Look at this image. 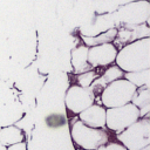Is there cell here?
I'll list each match as a JSON object with an SVG mask.
<instances>
[{
  "mask_svg": "<svg viewBox=\"0 0 150 150\" xmlns=\"http://www.w3.org/2000/svg\"><path fill=\"white\" fill-rule=\"evenodd\" d=\"M0 150H6V146L4 144H1V143H0Z\"/></svg>",
  "mask_w": 150,
  "mask_h": 150,
  "instance_id": "cell-19",
  "label": "cell"
},
{
  "mask_svg": "<svg viewBox=\"0 0 150 150\" xmlns=\"http://www.w3.org/2000/svg\"><path fill=\"white\" fill-rule=\"evenodd\" d=\"M130 102L139 109V116L141 117L149 116V112H150V91H149V86L136 88Z\"/></svg>",
  "mask_w": 150,
  "mask_h": 150,
  "instance_id": "cell-11",
  "label": "cell"
},
{
  "mask_svg": "<svg viewBox=\"0 0 150 150\" xmlns=\"http://www.w3.org/2000/svg\"><path fill=\"white\" fill-rule=\"evenodd\" d=\"M139 109L131 102L123 105L105 108V129L120 134L139 118Z\"/></svg>",
  "mask_w": 150,
  "mask_h": 150,
  "instance_id": "cell-5",
  "label": "cell"
},
{
  "mask_svg": "<svg viewBox=\"0 0 150 150\" xmlns=\"http://www.w3.org/2000/svg\"><path fill=\"white\" fill-rule=\"evenodd\" d=\"M70 137L74 145L80 149L97 150L98 146L110 141L109 130L105 128H93L86 125L79 118L70 127Z\"/></svg>",
  "mask_w": 150,
  "mask_h": 150,
  "instance_id": "cell-2",
  "label": "cell"
},
{
  "mask_svg": "<svg viewBox=\"0 0 150 150\" xmlns=\"http://www.w3.org/2000/svg\"><path fill=\"white\" fill-rule=\"evenodd\" d=\"M114 15L118 26L148 23L150 19V2L149 0H131L118 7Z\"/></svg>",
  "mask_w": 150,
  "mask_h": 150,
  "instance_id": "cell-6",
  "label": "cell"
},
{
  "mask_svg": "<svg viewBox=\"0 0 150 150\" xmlns=\"http://www.w3.org/2000/svg\"><path fill=\"white\" fill-rule=\"evenodd\" d=\"M123 77L127 79L129 82H131L136 88L149 86L150 84V69H143V70H137V71L124 73Z\"/></svg>",
  "mask_w": 150,
  "mask_h": 150,
  "instance_id": "cell-14",
  "label": "cell"
},
{
  "mask_svg": "<svg viewBox=\"0 0 150 150\" xmlns=\"http://www.w3.org/2000/svg\"><path fill=\"white\" fill-rule=\"evenodd\" d=\"M116 35H117V27H111V28H109L102 33H98L94 36L82 35V41H83V45H86L87 47H91V46L101 45V43H105V42H114Z\"/></svg>",
  "mask_w": 150,
  "mask_h": 150,
  "instance_id": "cell-13",
  "label": "cell"
},
{
  "mask_svg": "<svg viewBox=\"0 0 150 150\" xmlns=\"http://www.w3.org/2000/svg\"><path fill=\"white\" fill-rule=\"evenodd\" d=\"M77 150H94V149H80V148H77Z\"/></svg>",
  "mask_w": 150,
  "mask_h": 150,
  "instance_id": "cell-20",
  "label": "cell"
},
{
  "mask_svg": "<svg viewBox=\"0 0 150 150\" xmlns=\"http://www.w3.org/2000/svg\"><path fill=\"white\" fill-rule=\"evenodd\" d=\"M25 141L23 131L15 125H7L0 128V143L5 146Z\"/></svg>",
  "mask_w": 150,
  "mask_h": 150,
  "instance_id": "cell-12",
  "label": "cell"
},
{
  "mask_svg": "<svg viewBox=\"0 0 150 150\" xmlns=\"http://www.w3.org/2000/svg\"><path fill=\"white\" fill-rule=\"evenodd\" d=\"M6 150H27V143L25 141L6 146Z\"/></svg>",
  "mask_w": 150,
  "mask_h": 150,
  "instance_id": "cell-18",
  "label": "cell"
},
{
  "mask_svg": "<svg viewBox=\"0 0 150 150\" xmlns=\"http://www.w3.org/2000/svg\"><path fill=\"white\" fill-rule=\"evenodd\" d=\"M80 121L86 125L93 128H105V108L100 103H93L80 114H77Z\"/></svg>",
  "mask_w": 150,
  "mask_h": 150,
  "instance_id": "cell-9",
  "label": "cell"
},
{
  "mask_svg": "<svg viewBox=\"0 0 150 150\" xmlns=\"http://www.w3.org/2000/svg\"><path fill=\"white\" fill-rule=\"evenodd\" d=\"M95 95L91 93L89 88L81 87L79 84H71L64 96V104L66 109L73 114L77 115L89 105H91L95 102Z\"/></svg>",
  "mask_w": 150,
  "mask_h": 150,
  "instance_id": "cell-7",
  "label": "cell"
},
{
  "mask_svg": "<svg viewBox=\"0 0 150 150\" xmlns=\"http://www.w3.org/2000/svg\"><path fill=\"white\" fill-rule=\"evenodd\" d=\"M115 64L124 73L150 69V36L134 40L120 47Z\"/></svg>",
  "mask_w": 150,
  "mask_h": 150,
  "instance_id": "cell-1",
  "label": "cell"
},
{
  "mask_svg": "<svg viewBox=\"0 0 150 150\" xmlns=\"http://www.w3.org/2000/svg\"><path fill=\"white\" fill-rule=\"evenodd\" d=\"M136 90V87L129 82L127 79L121 77L110 83H108L101 91L98 98L100 104L104 108H112L129 103L132 98V95Z\"/></svg>",
  "mask_w": 150,
  "mask_h": 150,
  "instance_id": "cell-4",
  "label": "cell"
},
{
  "mask_svg": "<svg viewBox=\"0 0 150 150\" xmlns=\"http://www.w3.org/2000/svg\"><path fill=\"white\" fill-rule=\"evenodd\" d=\"M116 139L128 150H142L150 145V118L139 117L127 129L116 134Z\"/></svg>",
  "mask_w": 150,
  "mask_h": 150,
  "instance_id": "cell-3",
  "label": "cell"
},
{
  "mask_svg": "<svg viewBox=\"0 0 150 150\" xmlns=\"http://www.w3.org/2000/svg\"><path fill=\"white\" fill-rule=\"evenodd\" d=\"M70 62L75 74H80L82 71L91 69L88 63V47L86 45L76 46L70 54Z\"/></svg>",
  "mask_w": 150,
  "mask_h": 150,
  "instance_id": "cell-10",
  "label": "cell"
},
{
  "mask_svg": "<svg viewBox=\"0 0 150 150\" xmlns=\"http://www.w3.org/2000/svg\"><path fill=\"white\" fill-rule=\"evenodd\" d=\"M131 0H97L96 12L97 14L102 13H112L122 5L129 2Z\"/></svg>",
  "mask_w": 150,
  "mask_h": 150,
  "instance_id": "cell-15",
  "label": "cell"
},
{
  "mask_svg": "<svg viewBox=\"0 0 150 150\" xmlns=\"http://www.w3.org/2000/svg\"><path fill=\"white\" fill-rule=\"evenodd\" d=\"M100 74H101V73H98V71L96 70V68H91V69L86 70V71H82V73H80V74H75V75H76V77H75L76 84H79V86H81V87H84V88H88V87L93 83V81H94Z\"/></svg>",
  "mask_w": 150,
  "mask_h": 150,
  "instance_id": "cell-16",
  "label": "cell"
},
{
  "mask_svg": "<svg viewBox=\"0 0 150 150\" xmlns=\"http://www.w3.org/2000/svg\"><path fill=\"white\" fill-rule=\"evenodd\" d=\"M97 150H128V149L118 141H109L105 144L98 146Z\"/></svg>",
  "mask_w": 150,
  "mask_h": 150,
  "instance_id": "cell-17",
  "label": "cell"
},
{
  "mask_svg": "<svg viewBox=\"0 0 150 150\" xmlns=\"http://www.w3.org/2000/svg\"><path fill=\"white\" fill-rule=\"evenodd\" d=\"M118 48L114 42H105L88 47V63L91 68H105L115 63Z\"/></svg>",
  "mask_w": 150,
  "mask_h": 150,
  "instance_id": "cell-8",
  "label": "cell"
}]
</instances>
